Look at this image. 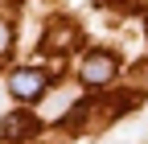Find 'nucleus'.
Returning <instances> with one entry per match:
<instances>
[{
    "label": "nucleus",
    "mask_w": 148,
    "mask_h": 144,
    "mask_svg": "<svg viewBox=\"0 0 148 144\" xmlns=\"http://www.w3.org/2000/svg\"><path fill=\"white\" fill-rule=\"evenodd\" d=\"M8 49H12V25H8V21H0V58H4Z\"/></svg>",
    "instance_id": "423d86ee"
},
{
    "label": "nucleus",
    "mask_w": 148,
    "mask_h": 144,
    "mask_svg": "<svg viewBox=\"0 0 148 144\" xmlns=\"http://www.w3.org/2000/svg\"><path fill=\"white\" fill-rule=\"evenodd\" d=\"M45 86H49V74H45V70H37V66H25V70H12V74H8V91L16 95V99H41L45 95Z\"/></svg>",
    "instance_id": "f257e3e1"
},
{
    "label": "nucleus",
    "mask_w": 148,
    "mask_h": 144,
    "mask_svg": "<svg viewBox=\"0 0 148 144\" xmlns=\"http://www.w3.org/2000/svg\"><path fill=\"white\" fill-rule=\"evenodd\" d=\"M37 123L29 111H8L4 119H0V140H8V144H25V140H33L37 136Z\"/></svg>",
    "instance_id": "7ed1b4c3"
},
{
    "label": "nucleus",
    "mask_w": 148,
    "mask_h": 144,
    "mask_svg": "<svg viewBox=\"0 0 148 144\" xmlns=\"http://www.w3.org/2000/svg\"><path fill=\"white\" fill-rule=\"evenodd\" d=\"M86 111H90V103H86V99H82V103H74V111H70V115H66V119H62V123H66V128H78V123H82V119H86Z\"/></svg>",
    "instance_id": "39448f33"
},
{
    "label": "nucleus",
    "mask_w": 148,
    "mask_h": 144,
    "mask_svg": "<svg viewBox=\"0 0 148 144\" xmlns=\"http://www.w3.org/2000/svg\"><path fill=\"white\" fill-rule=\"evenodd\" d=\"M115 74H119V58L115 53H107V49L86 53V62H82V82L86 86H107Z\"/></svg>",
    "instance_id": "f03ea898"
},
{
    "label": "nucleus",
    "mask_w": 148,
    "mask_h": 144,
    "mask_svg": "<svg viewBox=\"0 0 148 144\" xmlns=\"http://www.w3.org/2000/svg\"><path fill=\"white\" fill-rule=\"evenodd\" d=\"M144 95L140 91H127V95H119L115 99V107H111V115H123V111H136V103H140Z\"/></svg>",
    "instance_id": "20e7f679"
}]
</instances>
